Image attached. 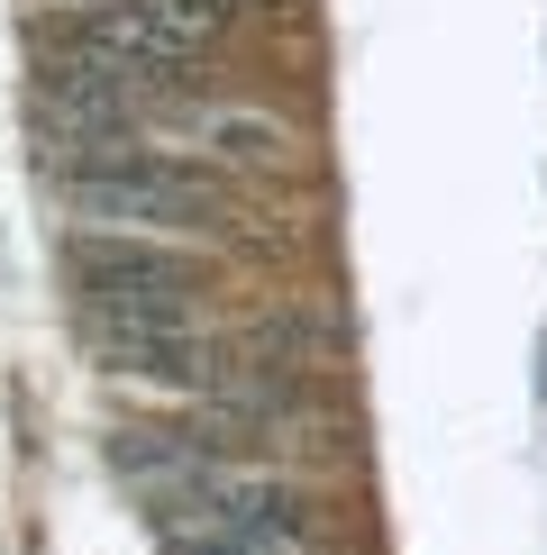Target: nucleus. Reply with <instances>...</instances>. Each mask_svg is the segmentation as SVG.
Here are the masks:
<instances>
[{"instance_id": "nucleus-1", "label": "nucleus", "mask_w": 547, "mask_h": 555, "mask_svg": "<svg viewBox=\"0 0 547 555\" xmlns=\"http://www.w3.org/2000/svg\"><path fill=\"white\" fill-rule=\"evenodd\" d=\"M64 210L82 228H128V237H174V228H219L228 219V192L201 165L182 155H155V146H91L64 165Z\"/></svg>"}, {"instance_id": "nucleus-2", "label": "nucleus", "mask_w": 547, "mask_h": 555, "mask_svg": "<svg viewBox=\"0 0 547 555\" xmlns=\"http://www.w3.org/2000/svg\"><path fill=\"white\" fill-rule=\"evenodd\" d=\"M228 10H238V0H91V10L46 18L37 46L101 55V64H119L128 82H155V74H182V64L211 55Z\"/></svg>"}, {"instance_id": "nucleus-3", "label": "nucleus", "mask_w": 547, "mask_h": 555, "mask_svg": "<svg viewBox=\"0 0 547 555\" xmlns=\"http://www.w3.org/2000/svg\"><path fill=\"white\" fill-rule=\"evenodd\" d=\"M64 283L91 319H192L201 264L174 256L165 237H128V228H74L64 237Z\"/></svg>"}, {"instance_id": "nucleus-4", "label": "nucleus", "mask_w": 547, "mask_h": 555, "mask_svg": "<svg viewBox=\"0 0 547 555\" xmlns=\"http://www.w3.org/2000/svg\"><path fill=\"white\" fill-rule=\"evenodd\" d=\"M91 356L119 383H155V391H211L219 383L192 319H91Z\"/></svg>"}, {"instance_id": "nucleus-5", "label": "nucleus", "mask_w": 547, "mask_h": 555, "mask_svg": "<svg viewBox=\"0 0 547 555\" xmlns=\"http://www.w3.org/2000/svg\"><path fill=\"white\" fill-rule=\"evenodd\" d=\"M211 146L265 165V155H283V128H274V119H246V109H211Z\"/></svg>"}, {"instance_id": "nucleus-6", "label": "nucleus", "mask_w": 547, "mask_h": 555, "mask_svg": "<svg viewBox=\"0 0 547 555\" xmlns=\"http://www.w3.org/2000/svg\"><path fill=\"white\" fill-rule=\"evenodd\" d=\"M165 555H274V546H165Z\"/></svg>"}]
</instances>
